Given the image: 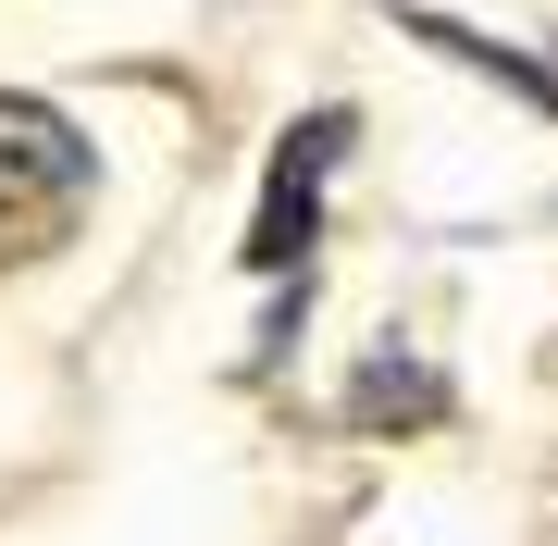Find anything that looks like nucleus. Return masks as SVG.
<instances>
[{"label":"nucleus","instance_id":"f257e3e1","mask_svg":"<svg viewBox=\"0 0 558 546\" xmlns=\"http://www.w3.org/2000/svg\"><path fill=\"white\" fill-rule=\"evenodd\" d=\"M87 186H100V162H87L75 124L50 100H0V274L50 262L87 223Z\"/></svg>","mask_w":558,"mask_h":546},{"label":"nucleus","instance_id":"f03ea898","mask_svg":"<svg viewBox=\"0 0 558 546\" xmlns=\"http://www.w3.org/2000/svg\"><path fill=\"white\" fill-rule=\"evenodd\" d=\"M348 149H360V124H348V112H299V124H286L274 174H260V223H248V274L299 286L311 236H323V186H336V162H348Z\"/></svg>","mask_w":558,"mask_h":546}]
</instances>
